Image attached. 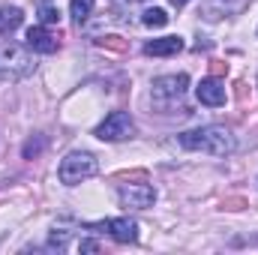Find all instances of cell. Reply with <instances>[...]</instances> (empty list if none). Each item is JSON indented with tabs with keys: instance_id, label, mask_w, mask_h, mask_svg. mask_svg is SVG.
<instances>
[{
	"instance_id": "obj_1",
	"label": "cell",
	"mask_w": 258,
	"mask_h": 255,
	"mask_svg": "<svg viewBox=\"0 0 258 255\" xmlns=\"http://www.w3.org/2000/svg\"><path fill=\"white\" fill-rule=\"evenodd\" d=\"M180 147L195 150V153H207V156H228L234 150V135L225 126H201L180 132Z\"/></svg>"
},
{
	"instance_id": "obj_2",
	"label": "cell",
	"mask_w": 258,
	"mask_h": 255,
	"mask_svg": "<svg viewBox=\"0 0 258 255\" xmlns=\"http://www.w3.org/2000/svg\"><path fill=\"white\" fill-rule=\"evenodd\" d=\"M33 72L30 54L15 42H0V81H18Z\"/></svg>"
},
{
	"instance_id": "obj_3",
	"label": "cell",
	"mask_w": 258,
	"mask_h": 255,
	"mask_svg": "<svg viewBox=\"0 0 258 255\" xmlns=\"http://www.w3.org/2000/svg\"><path fill=\"white\" fill-rule=\"evenodd\" d=\"M99 171V165H96V156L93 153H69L63 162H60V168H57V174H60V183L66 186H75V183H81V180H87V177H93Z\"/></svg>"
},
{
	"instance_id": "obj_4",
	"label": "cell",
	"mask_w": 258,
	"mask_h": 255,
	"mask_svg": "<svg viewBox=\"0 0 258 255\" xmlns=\"http://www.w3.org/2000/svg\"><path fill=\"white\" fill-rule=\"evenodd\" d=\"M186 87H189V75H186V72L162 75V78H156V81H153L150 96H153V102H156L159 108H165V105L180 102V99H183V93H186Z\"/></svg>"
},
{
	"instance_id": "obj_5",
	"label": "cell",
	"mask_w": 258,
	"mask_h": 255,
	"mask_svg": "<svg viewBox=\"0 0 258 255\" xmlns=\"http://www.w3.org/2000/svg\"><path fill=\"white\" fill-rule=\"evenodd\" d=\"M132 129H135V123H132V117H129L126 111H111L96 126V138L99 141H123V138L132 135Z\"/></svg>"
},
{
	"instance_id": "obj_6",
	"label": "cell",
	"mask_w": 258,
	"mask_h": 255,
	"mask_svg": "<svg viewBox=\"0 0 258 255\" xmlns=\"http://www.w3.org/2000/svg\"><path fill=\"white\" fill-rule=\"evenodd\" d=\"M120 201H123V207L147 210L156 201V192H153V186H147V183H129V186H120Z\"/></svg>"
},
{
	"instance_id": "obj_7",
	"label": "cell",
	"mask_w": 258,
	"mask_h": 255,
	"mask_svg": "<svg viewBox=\"0 0 258 255\" xmlns=\"http://www.w3.org/2000/svg\"><path fill=\"white\" fill-rule=\"evenodd\" d=\"M195 96H198L201 105H210V108L225 105V87H222V81H216V78H204V81L195 87Z\"/></svg>"
},
{
	"instance_id": "obj_8",
	"label": "cell",
	"mask_w": 258,
	"mask_h": 255,
	"mask_svg": "<svg viewBox=\"0 0 258 255\" xmlns=\"http://www.w3.org/2000/svg\"><path fill=\"white\" fill-rule=\"evenodd\" d=\"M102 228H105L117 243H135V240H138V225H135V219H129V216L108 219V222H102Z\"/></svg>"
},
{
	"instance_id": "obj_9",
	"label": "cell",
	"mask_w": 258,
	"mask_h": 255,
	"mask_svg": "<svg viewBox=\"0 0 258 255\" xmlns=\"http://www.w3.org/2000/svg\"><path fill=\"white\" fill-rule=\"evenodd\" d=\"M177 51H183L180 36H162V39H153V42L144 45V54H150V57H171Z\"/></svg>"
},
{
	"instance_id": "obj_10",
	"label": "cell",
	"mask_w": 258,
	"mask_h": 255,
	"mask_svg": "<svg viewBox=\"0 0 258 255\" xmlns=\"http://www.w3.org/2000/svg\"><path fill=\"white\" fill-rule=\"evenodd\" d=\"M27 45H30L33 51H39V54H51V51H57V39L45 30V24L27 30Z\"/></svg>"
},
{
	"instance_id": "obj_11",
	"label": "cell",
	"mask_w": 258,
	"mask_h": 255,
	"mask_svg": "<svg viewBox=\"0 0 258 255\" xmlns=\"http://www.w3.org/2000/svg\"><path fill=\"white\" fill-rule=\"evenodd\" d=\"M21 24V9L18 6H3L0 9V33L3 30H15Z\"/></svg>"
},
{
	"instance_id": "obj_12",
	"label": "cell",
	"mask_w": 258,
	"mask_h": 255,
	"mask_svg": "<svg viewBox=\"0 0 258 255\" xmlns=\"http://www.w3.org/2000/svg\"><path fill=\"white\" fill-rule=\"evenodd\" d=\"M141 21H144L147 27H165V24H168V12L159 9V6H150V9L141 12Z\"/></svg>"
},
{
	"instance_id": "obj_13",
	"label": "cell",
	"mask_w": 258,
	"mask_h": 255,
	"mask_svg": "<svg viewBox=\"0 0 258 255\" xmlns=\"http://www.w3.org/2000/svg\"><path fill=\"white\" fill-rule=\"evenodd\" d=\"M69 12H72L75 24H84V21L90 18V12H93V0H72Z\"/></svg>"
},
{
	"instance_id": "obj_14",
	"label": "cell",
	"mask_w": 258,
	"mask_h": 255,
	"mask_svg": "<svg viewBox=\"0 0 258 255\" xmlns=\"http://www.w3.org/2000/svg\"><path fill=\"white\" fill-rule=\"evenodd\" d=\"M39 21L48 27V24H57L60 21V9L54 6V3H48V0H42L39 3Z\"/></svg>"
},
{
	"instance_id": "obj_15",
	"label": "cell",
	"mask_w": 258,
	"mask_h": 255,
	"mask_svg": "<svg viewBox=\"0 0 258 255\" xmlns=\"http://www.w3.org/2000/svg\"><path fill=\"white\" fill-rule=\"evenodd\" d=\"M96 45L99 48H108V51H117V54H123L129 48V42L120 39V36H102V39H96Z\"/></svg>"
},
{
	"instance_id": "obj_16",
	"label": "cell",
	"mask_w": 258,
	"mask_h": 255,
	"mask_svg": "<svg viewBox=\"0 0 258 255\" xmlns=\"http://www.w3.org/2000/svg\"><path fill=\"white\" fill-rule=\"evenodd\" d=\"M39 150H42V141H39V138H36V141H27V144H24V156H27V159H30V156H36Z\"/></svg>"
},
{
	"instance_id": "obj_17",
	"label": "cell",
	"mask_w": 258,
	"mask_h": 255,
	"mask_svg": "<svg viewBox=\"0 0 258 255\" xmlns=\"http://www.w3.org/2000/svg\"><path fill=\"white\" fill-rule=\"evenodd\" d=\"M210 72H213V75H222V72H228V66L222 63V60H213V63H210Z\"/></svg>"
},
{
	"instance_id": "obj_18",
	"label": "cell",
	"mask_w": 258,
	"mask_h": 255,
	"mask_svg": "<svg viewBox=\"0 0 258 255\" xmlns=\"http://www.w3.org/2000/svg\"><path fill=\"white\" fill-rule=\"evenodd\" d=\"M78 249H81V252H96L99 246H96L93 240H81V243H78Z\"/></svg>"
},
{
	"instance_id": "obj_19",
	"label": "cell",
	"mask_w": 258,
	"mask_h": 255,
	"mask_svg": "<svg viewBox=\"0 0 258 255\" xmlns=\"http://www.w3.org/2000/svg\"><path fill=\"white\" fill-rule=\"evenodd\" d=\"M171 3H174V6H186L189 0H171Z\"/></svg>"
}]
</instances>
